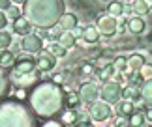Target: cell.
Instances as JSON below:
<instances>
[{
    "label": "cell",
    "instance_id": "f35d334b",
    "mask_svg": "<svg viewBox=\"0 0 152 127\" xmlns=\"http://www.w3.org/2000/svg\"><path fill=\"white\" fill-rule=\"evenodd\" d=\"M42 127H64V125L58 123V122H47V123H43Z\"/></svg>",
    "mask_w": 152,
    "mask_h": 127
},
{
    "label": "cell",
    "instance_id": "b9f144b4",
    "mask_svg": "<svg viewBox=\"0 0 152 127\" xmlns=\"http://www.w3.org/2000/svg\"><path fill=\"white\" fill-rule=\"evenodd\" d=\"M11 4H26V0H11Z\"/></svg>",
    "mask_w": 152,
    "mask_h": 127
},
{
    "label": "cell",
    "instance_id": "8fae6325",
    "mask_svg": "<svg viewBox=\"0 0 152 127\" xmlns=\"http://www.w3.org/2000/svg\"><path fill=\"white\" fill-rule=\"evenodd\" d=\"M58 25H60L62 30H73L77 26V19L72 13H62V17L58 19Z\"/></svg>",
    "mask_w": 152,
    "mask_h": 127
},
{
    "label": "cell",
    "instance_id": "74e56055",
    "mask_svg": "<svg viewBox=\"0 0 152 127\" xmlns=\"http://www.w3.org/2000/svg\"><path fill=\"white\" fill-rule=\"evenodd\" d=\"M88 54H90V56H92V58H94V60H98V58H100V56H102V51H100V49H94V51H90Z\"/></svg>",
    "mask_w": 152,
    "mask_h": 127
},
{
    "label": "cell",
    "instance_id": "ee69618b",
    "mask_svg": "<svg viewBox=\"0 0 152 127\" xmlns=\"http://www.w3.org/2000/svg\"><path fill=\"white\" fill-rule=\"evenodd\" d=\"M141 127H152V125H141Z\"/></svg>",
    "mask_w": 152,
    "mask_h": 127
},
{
    "label": "cell",
    "instance_id": "603a6c76",
    "mask_svg": "<svg viewBox=\"0 0 152 127\" xmlns=\"http://www.w3.org/2000/svg\"><path fill=\"white\" fill-rule=\"evenodd\" d=\"M113 73H115V67H113V64H109V66L102 67L98 75H100V79H102V80H105V82H109V79L113 77Z\"/></svg>",
    "mask_w": 152,
    "mask_h": 127
},
{
    "label": "cell",
    "instance_id": "60d3db41",
    "mask_svg": "<svg viewBox=\"0 0 152 127\" xmlns=\"http://www.w3.org/2000/svg\"><path fill=\"white\" fill-rule=\"evenodd\" d=\"M90 71H92L90 66H83V73H90Z\"/></svg>",
    "mask_w": 152,
    "mask_h": 127
},
{
    "label": "cell",
    "instance_id": "d6986e66",
    "mask_svg": "<svg viewBox=\"0 0 152 127\" xmlns=\"http://www.w3.org/2000/svg\"><path fill=\"white\" fill-rule=\"evenodd\" d=\"M132 8H133V11H135L139 17L150 11V6L145 2V0H133V6H132Z\"/></svg>",
    "mask_w": 152,
    "mask_h": 127
},
{
    "label": "cell",
    "instance_id": "7a4b0ae2",
    "mask_svg": "<svg viewBox=\"0 0 152 127\" xmlns=\"http://www.w3.org/2000/svg\"><path fill=\"white\" fill-rule=\"evenodd\" d=\"M34 110L39 116H53L58 112L62 105V95L58 92L56 84H39L30 97Z\"/></svg>",
    "mask_w": 152,
    "mask_h": 127
},
{
    "label": "cell",
    "instance_id": "d590c367",
    "mask_svg": "<svg viewBox=\"0 0 152 127\" xmlns=\"http://www.w3.org/2000/svg\"><path fill=\"white\" fill-rule=\"evenodd\" d=\"M83 30H85V28L75 26V28H73V38H75V39H77V38H83Z\"/></svg>",
    "mask_w": 152,
    "mask_h": 127
},
{
    "label": "cell",
    "instance_id": "cb8c5ba5",
    "mask_svg": "<svg viewBox=\"0 0 152 127\" xmlns=\"http://www.w3.org/2000/svg\"><path fill=\"white\" fill-rule=\"evenodd\" d=\"M49 53L55 56V58H62V56L66 54V49H64L60 43H53L51 47H49Z\"/></svg>",
    "mask_w": 152,
    "mask_h": 127
},
{
    "label": "cell",
    "instance_id": "4dcf8cb0",
    "mask_svg": "<svg viewBox=\"0 0 152 127\" xmlns=\"http://www.w3.org/2000/svg\"><path fill=\"white\" fill-rule=\"evenodd\" d=\"M66 103H68V107H69V108H73V110H75V105L79 103V97L75 95V94H68V97H66Z\"/></svg>",
    "mask_w": 152,
    "mask_h": 127
},
{
    "label": "cell",
    "instance_id": "e0dca14e",
    "mask_svg": "<svg viewBox=\"0 0 152 127\" xmlns=\"http://www.w3.org/2000/svg\"><path fill=\"white\" fill-rule=\"evenodd\" d=\"M143 64H145V58L141 54H132L130 58H128V67H130L132 71H139V69L143 67Z\"/></svg>",
    "mask_w": 152,
    "mask_h": 127
},
{
    "label": "cell",
    "instance_id": "d6a6232c",
    "mask_svg": "<svg viewBox=\"0 0 152 127\" xmlns=\"http://www.w3.org/2000/svg\"><path fill=\"white\" fill-rule=\"evenodd\" d=\"M6 26H8V17H6L4 11H0V32H2Z\"/></svg>",
    "mask_w": 152,
    "mask_h": 127
},
{
    "label": "cell",
    "instance_id": "30bf717a",
    "mask_svg": "<svg viewBox=\"0 0 152 127\" xmlns=\"http://www.w3.org/2000/svg\"><path fill=\"white\" fill-rule=\"evenodd\" d=\"M13 77H15V82L19 84V86H28V84L36 82V80L39 79V75H38L36 71H32V73H25V75H17V73H13Z\"/></svg>",
    "mask_w": 152,
    "mask_h": 127
},
{
    "label": "cell",
    "instance_id": "ac0fdd59",
    "mask_svg": "<svg viewBox=\"0 0 152 127\" xmlns=\"http://www.w3.org/2000/svg\"><path fill=\"white\" fill-rule=\"evenodd\" d=\"M58 43L62 45L64 49H72L73 45H75V38H73V34H69V32H62L60 34V38H58Z\"/></svg>",
    "mask_w": 152,
    "mask_h": 127
},
{
    "label": "cell",
    "instance_id": "4316f807",
    "mask_svg": "<svg viewBox=\"0 0 152 127\" xmlns=\"http://www.w3.org/2000/svg\"><path fill=\"white\" fill-rule=\"evenodd\" d=\"M113 67H115V71H124V69L128 67V58H124V56H118V58L113 62Z\"/></svg>",
    "mask_w": 152,
    "mask_h": 127
},
{
    "label": "cell",
    "instance_id": "8d00e7d4",
    "mask_svg": "<svg viewBox=\"0 0 152 127\" xmlns=\"http://www.w3.org/2000/svg\"><path fill=\"white\" fill-rule=\"evenodd\" d=\"M8 11H10V15L13 17V19H17V17H21V11H19V8H10Z\"/></svg>",
    "mask_w": 152,
    "mask_h": 127
},
{
    "label": "cell",
    "instance_id": "f1b7e54d",
    "mask_svg": "<svg viewBox=\"0 0 152 127\" xmlns=\"http://www.w3.org/2000/svg\"><path fill=\"white\" fill-rule=\"evenodd\" d=\"M130 86H133V88H139V86H143V79H141V75H139L137 71H133V75L130 77Z\"/></svg>",
    "mask_w": 152,
    "mask_h": 127
},
{
    "label": "cell",
    "instance_id": "4fadbf2b",
    "mask_svg": "<svg viewBox=\"0 0 152 127\" xmlns=\"http://www.w3.org/2000/svg\"><path fill=\"white\" fill-rule=\"evenodd\" d=\"M13 64H15L13 53L8 51V49H0V67H2V69H8V67L13 66Z\"/></svg>",
    "mask_w": 152,
    "mask_h": 127
},
{
    "label": "cell",
    "instance_id": "e575fe53",
    "mask_svg": "<svg viewBox=\"0 0 152 127\" xmlns=\"http://www.w3.org/2000/svg\"><path fill=\"white\" fill-rule=\"evenodd\" d=\"M11 8V0H0V11H8Z\"/></svg>",
    "mask_w": 152,
    "mask_h": 127
},
{
    "label": "cell",
    "instance_id": "5b68a950",
    "mask_svg": "<svg viewBox=\"0 0 152 127\" xmlns=\"http://www.w3.org/2000/svg\"><path fill=\"white\" fill-rule=\"evenodd\" d=\"M98 97H100V90H98V86L96 84H92V82H85L83 86H81V90H79V99L81 101H85V103H94Z\"/></svg>",
    "mask_w": 152,
    "mask_h": 127
},
{
    "label": "cell",
    "instance_id": "484cf974",
    "mask_svg": "<svg viewBox=\"0 0 152 127\" xmlns=\"http://www.w3.org/2000/svg\"><path fill=\"white\" fill-rule=\"evenodd\" d=\"M77 127H88L90 123V116L88 114H77V118H75V122H73Z\"/></svg>",
    "mask_w": 152,
    "mask_h": 127
},
{
    "label": "cell",
    "instance_id": "ab89813d",
    "mask_svg": "<svg viewBox=\"0 0 152 127\" xmlns=\"http://www.w3.org/2000/svg\"><path fill=\"white\" fill-rule=\"evenodd\" d=\"M17 97H19V99H26V92L23 90V88H21V90H17Z\"/></svg>",
    "mask_w": 152,
    "mask_h": 127
},
{
    "label": "cell",
    "instance_id": "1f68e13d",
    "mask_svg": "<svg viewBox=\"0 0 152 127\" xmlns=\"http://www.w3.org/2000/svg\"><path fill=\"white\" fill-rule=\"evenodd\" d=\"M68 80V73H56L55 77H53V82L55 84H64Z\"/></svg>",
    "mask_w": 152,
    "mask_h": 127
},
{
    "label": "cell",
    "instance_id": "44dd1931",
    "mask_svg": "<svg viewBox=\"0 0 152 127\" xmlns=\"http://www.w3.org/2000/svg\"><path fill=\"white\" fill-rule=\"evenodd\" d=\"M107 11H109V15H122L124 13V4L120 0H113V2H109Z\"/></svg>",
    "mask_w": 152,
    "mask_h": 127
},
{
    "label": "cell",
    "instance_id": "6da1fadb",
    "mask_svg": "<svg viewBox=\"0 0 152 127\" xmlns=\"http://www.w3.org/2000/svg\"><path fill=\"white\" fill-rule=\"evenodd\" d=\"M25 13L38 26H53L64 13L62 0H26Z\"/></svg>",
    "mask_w": 152,
    "mask_h": 127
},
{
    "label": "cell",
    "instance_id": "7402d4cb",
    "mask_svg": "<svg viewBox=\"0 0 152 127\" xmlns=\"http://www.w3.org/2000/svg\"><path fill=\"white\" fill-rule=\"evenodd\" d=\"M147 120H145V112H141V110H137V112H133L132 116H130V125L132 127H141Z\"/></svg>",
    "mask_w": 152,
    "mask_h": 127
},
{
    "label": "cell",
    "instance_id": "277c9868",
    "mask_svg": "<svg viewBox=\"0 0 152 127\" xmlns=\"http://www.w3.org/2000/svg\"><path fill=\"white\" fill-rule=\"evenodd\" d=\"M100 97L111 105V103H118L120 97H122V90H120V84L118 82H105V86L100 92Z\"/></svg>",
    "mask_w": 152,
    "mask_h": 127
},
{
    "label": "cell",
    "instance_id": "7c38bea8",
    "mask_svg": "<svg viewBox=\"0 0 152 127\" xmlns=\"http://www.w3.org/2000/svg\"><path fill=\"white\" fill-rule=\"evenodd\" d=\"M36 69V62L34 60H21L15 64V73L17 75H25V73H32Z\"/></svg>",
    "mask_w": 152,
    "mask_h": 127
},
{
    "label": "cell",
    "instance_id": "ba28073f",
    "mask_svg": "<svg viewBox=\"0 0 152 127\" xmlns=\"http://www.w3.org/2000/svg\"><path fill=\"white\" fill-rule=\"evenodd\" d=\"M42 38L39 36H34V34H28V36H25V39H23L21 47L23 51H26V53H39L42 51Z\"/></svg>",
    "mask_w": 152,
    "mask_h": 127
},
{
    "label": "cell",
    "instance_id": "3957f363",
    "mask_svg": "<svg viewBox=\"0 0 152 127\" xmlns=\"http://www.w3.org/2000/svg\"><path fill=\"white\" fill-rule=\"evenodd\" d=\"M111 114H113V110H111V107L105 101H94V103H90L88 116L92 120H96V122H105V120L111 118Z\"/></svg>",
    "mask_w": 152,
    "mask_h": 127
},
{
    "label": "cell",
    "instance_id": "52a82bcc",
    "mask_svg": "<svg viewBox=\"0 0 152 127\" xmlns=\"http://www.w3.org/2000/svg\"><path fill=\"white\" fill-rule=\"evenodd\" d=\"M116 28H118V25H116V21L113 19V15H109V17H102L100 21H98V32L103 34V36H115L116 34Z\"/></svg>",
    "mask_w": 152,
    "mask_h": 127
},
{
    "label": "cell",
    "instance_id": "5bb4252c",
    "mask_svg": "<svg viewBox=\"0 0 152 127\" xmlns=\"http://www.w3.org/2000/svg\"><path fill=\"white\" fill-rule=\"evenodd\" d=\"M128 28H130L132 34H141L145 30V21L141 19V17H132L130 21H128Z\"/></svg>",
    "mask_w": 152,
    "mask_h": 127
},
{
    "label": "cell",
    "instance_id": "2e32d148",
    "mask_svg": "<svg viewBox=\"0 0 152 127\" xmlns=\"http://www.w3.org/2000/svg\"><path fill=\"white\" fill-rule=\"evenodd\" d=\"M133 112H135V105H133V101H128V99H124L122 103H118V114H120L122 118H124V116H128V118H130Z\"/></svg>",
    "mask_w": 152,
    "mask_h": 127
},
{
    "label": "cell",
    "instance_id": "83f0119b",
    "mask_svg": "<svg viewBox=\"0 0 152 127\" xmlns=\"http://www.w3.org/2000/svg\"><path fill=\"white\" fill-rule=\"evenodd\" d=\"M139 75H141V79H152V64H143V67L139 69Z\"/></svg>",
    "mask_w": 152,
    "mask_h": 127
},
{
    "label": "cell",
    "instance_id": "d4e9b609",
    "mask_svg": "<svg viewBox=\"0 0 152 127\" xmlns=\"http://www.w3.org/2000/svg\"><path fill=\"white\" fill-rule=\"evenodd\" d=\"M10 45H11V34L2 30L0 32V49H8Z\"/></svg>",
    "mask_w": 152,
    "mask_h": 127
},
{
    "label": "cell",
    "instance_id": "9a60e30c",
    "mask_svg": "<svg viewBox=\"0 0 152 127\" xmlns=\"http://www.w3.org/2000/svg\"><path fill=\"white\" fill-rule=\"evenodd\" d=\"M83 39L86 43H96L100 39V32H98L96 26H86L83 30Z\"/></svg>",
    "mask_w": 152,
    "mask_h": 127
},
{
    "label": "cell",
    "instance_id": "836d02e7",
    "mask_svg": "<svg viewBox=\"0 0 152 127\" xmlns=\"http://www.w3.org/2000/svg\"><path fill=\"white\" fill-rule=\"evenodd\" d=\"M145 120H147V122L152 125V105L145 108Z\"/></svg>",
    "mask_w": 152,
    "mask_h": 127
},
{
    "label": "cell",
    "instance_id": "9c48e42d",
    "mask_svg": "<svg viewBox=\"0 0 152 127\" xmlns=\"http://www.w3.org/2000/svg\"><path fill=\"white\" fill-rule=\"evenodd\" d=\"M13 30H15V34L28 36V34H30V21H28L26 17H17L13 21Z\"/></svg>",
    "mask_w": 152,
    "mask_h": 127
},
{
    "label": "cell",
    "instance_id": "ffe728a7",
    "mask_svg": "<svg viewBox=\"0 0 152 127\" xmlns=\"http://www.w3.org/2000/svg\"><path fill=\"white\" fill-rule=\"evenodd\" d=\"M141 97L147 103H150V105H152V79H148L147 82L141 86Z\"/></svg>",
    "mask_w": 152,
    "mask_h": 127
},
{
    "label": "cell",
    "instance_id": "f546056e",
    "mask_svg": "<svg viewBox=\"0 0 152 127\" xmlns=\"http://www.w3.org/2000/svg\"><path fill=\"white\" fill-rule=\"evenodd\" d=\"M122 97H124V99H128V101H133L137 97V92H135V88H133V86H130V88H126L124 92H122Z\"/></svg>",
    "mask_w": 152,
    "mask_h": 127
},
{
    "label": "cell",
    "instance_id": "8992f818",
    "mask_svg": "<svg viewBox=\"0 0 152 127\" xmlns=\"http://www.w3.org/2000/svg\"><path fill=\"white\" fill-rule=\"evenodd\" d=\"M56 66V58L53 56L49 51H39L38 60H36V67L39 71H53Z\"/></svg>",
    "mask_w": 152,
    "mask_h": 127
},
{
    "label": "cell",
    "instance_id": "7bdbcfd3",
    "mask_svg": "<svg viewBox=\"0 0 152 127\" xmlns=\"http://www.w3.org/2000/svg\"><path fill=\"white\" fill-rule=\"evenodd\" d=\"M145 2H147L148 6H152V0H145Z\"/></svg>",
    "mask_w": 152,
    "mask_h": 127
}]
</instances>
